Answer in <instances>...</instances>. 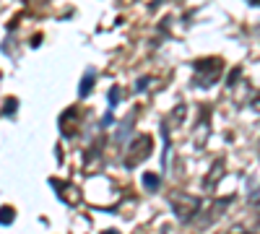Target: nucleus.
Masks as SVG:
<instances>
[{"mask_svg": "<svg viewBox=\"0 0 260 234\" xmlns=\"http://www.w3.org/2000/svg\"><path fill=\"white\" fill-rule=\"evenodd\" d=\"M224 73V60L221 57H201L192 62V86L195 89H211L219 83Z\"/></svg>", "mask_w": 260, "mask_h": 234, "instance_id": "obj_1", "label": "nucleus"}, {"mask_svg": "<svg viewBox=\"0 0 260 234\" xmlns=\"http://www.w3.org/2000/svg\"><path fill=\"white\" fill-rule=\"evenodd\" d=\"M169 208H172V214L180 219V224H192L195 216H198V211L203 208V200L198 195L175 190V193H169Z\"/></svg>", "mask_w": 260, "mask_h": 234, "instance_id": "obj_2", "label": "nucleus"}, {"mask_svg": "<svg viewBox=\"0 0 260 234\" xmlns=\"http://www.w3.org/2000/svg\"><path fill=\"white\" fill-rule=\"evenodd\" d=\"M151 151H154V138L146 136V133L136 136L133 141H130L127 151H125V159H122L125 169H136L141 161H146V159L151 156Z\"/></svg>", "mask_w": 260, "mask_h": 234, "instance_id": "obj_3", "label": "nucleus"}, {"mask_svg": "<svg viewBox=\"0 0 260 234\" xmlns=\"http://www.w3.org/2000/svg\"><path fill=\"white\" fill-rule=\"evenodd\" d=\"M232 203H234V195H226V198H219V200H211V208L198 211V216H203V219L195 221V224H198V229H206V226L216 224V221L224 216V211H226Z\"/></svg>", "mask_w": 260, "mask_h": 234, "instance_id": "obj_4", "label": "nucleus"}, {"mask_svg": "<svg viewBox=\"0 0 260 234\" xmlns=\"http://www.w3.org/2000/svg\"><path fill=\"white\" fill-rule=\"evenodd\" d=\"M211 138V107H201V115H198V122L192 127V143L195 148H203L206 141Z\"/></svg>", "mask_w": 260, "mask_h": 234, "instance_id": "obj_5", "label": "nucleus"}, {"mask_svg": "<svg viewBox=\"0 0 260 234\" xmlns=\"http://www.w3.org/2000/svg\"><path fill=\"white\" fill-rule=\"evenodd\" d=\"M81 122H83V112H78L76 107L65 110V112L60 115V130H62V136L76 138L78 130H81Z\"/></svg>", "mask_w": 260, "mask_h": 234, "instance_id": "obj_6", "label": "nucleus"}, {"mask_svg": "<svg viewBox=\"0 0 260 234\" xmlns=\"http://www.w3.org/2000/svg\"><path fill=\"white\" fill-rule=\"evenodd\" d=\"M224 172H226V161H224V159H216V161H213V166H211V172H208V175H206V180H203V187L208 190V193L219 187V182L224 180Z\"/></svg>", "mask_w": 260, "mask_h": 234, "instance_id": "obj_7", "label": "nucleus"}, {"mask_svg": "<svg viewBox=\"0 0 260 234\" xmlns=\"http://www.w3.org/2000/svg\"><path fill=\"white\" fill-rule=\"evenodd\" d=\"M52 187H57L60 190V200L62 203H68V206H78L81 203V190L76 187V185H68V182H65V185H60V182H52Z\"/></svg>", "mask_w": 260, "mask_h": 234, "instance_id": "obj_8", "label": "nucleus"}, {"mask_svg": "<svg viewBox=\"0 0 260 234\" xmlns=\"http://www.w3.org/2000/svg\"><path fill=\"white\" fill-rule=\"evenodd\" d=\"M94 83H96V73H94V71H86V76L81 78L78 94H81V96H89V94H91V89H94Z\"/></svg>", "mask_w": 260, "mask_h": 234, "instance_id": "obj_9", "label": "nucleus"}, {"mask_svg": "<svg viewBox=\"0 0 260 234\" xmlns=\"http://www.w3.org/2000/svg\"><path fill=\"white\" fill-rule=\"evenodd\" d=\"M159 185H161L159 175H154V172H146V175H143V187L148 190V193H156Z\"/></svg>", "mask_w": 260, "mask_h": 234, "instance_id": "obj_10", "label": "nucleus"}, {"mask_svg": "<svg viewBox=\"0 0 260 234\" xmlns=\"http://www.w3.org/2000/svg\"><path fill=\"white\" fill-rule=\"evenodd\" d=\"M133 122H136V112L127 117V122H122V125L117 127V136H115V138H117V143H122V141L130 136V127H133Z\"/></svg>", "mask_w": 260, "mask_h": 234, "instance_id": "obj_11", "label": "nucleus"}, {"mask_svg": "<svg viewBox=\"0 0 260 234\" xmlns=\"http://www.w3.org/2000/svg\"><path fill=\"white\" fill-rule=\"evenodd\" d=\"M122 96H125V91H122L120 86H112V89H110V110L117 107V104L122 102Z\"/></svg>", "mask_w": 260, "mask_h": 234, "instance_id": "obj_12", "label": "nucleus"}, {"mask_svg": "<svg viewBox=\"0 0 260 234\" xmlns=\"http://www.w3.org/2000/svg\"><path fill=\"white\" fill-rule=\"evenodd\" d=\"M13 214H16V211L11 208V206H3V208H0V224H13Z\"/></svg>", "mask_w": 260, "mask_h": 234, "instance_id": "obj_13", "label": "nucleus"}, {"mask_svg": "<svg viewBox=\"0 0 260 234\" xmlns=\"http://www.w3.org/2000/svg\"><path fill=\"white\" fill-rule=\"evenodd\" d=\"M247 104H250V110H252V112H257V115H260V91H252V96H250V102H247Z\"/></svg>", "mask_w": 260, "mask_h": 234, "instance_id": "obj_14", "label": "nucleus"}, {"mask_svg": "<svg viewBox=\"0 0 260 234\" xmlns=\"http://www.w3.org/2000/svg\"><path fill=\"white\" fill-rule=\"evenodd\" d=\"M151 86V78L148 76H141L138 81H136V91H143V89H148Z\"/></svg>", "mask_w": 260, "mask_h": 234, "instance_id": "obj_15", "label": "nucleus"}, {"mask_svg": "<svg viewBox=\"0 0 260 234\" xmlns=\"http://www.w3.org/2000/svg\"><path fill=\"white\" fill-rule=\"evenodd\" d=\"M252 214H255L252 221H255V226L260 229V200H252Z\"/></svg>", "mask_w": 260, "mask_h": 234, "instance_id": "obj_16", "label": "nucleus"}, {"mask_svg": "<svg viewBox=\"0 0 260 234\" xmlns=\"http://www.w3.org/2000/svg\"><path fill=\"white\" fill-rule=\"evenodd\" d=\"M13 110H16V99H8V102H6V112H3V115H8V117H11V115H13Z\"/></svg>", "mask_w": 260, "mask_h": 234, "instance_id": "obj_17", "label": "nucleus"}, {"mask_svg": "<svg viewBox=\"0 0 260 234\" xmlns=\"http://www.w3.org/2000/svg\"><path fill=\"white\" fill-rule=\"evenodd\" d=\"M112 120H115V117H112V110H110V112H107V115L102 117V127H107V125H112Z\"/></svg>", "mask_w": 260, "mask_h": 234, "instance_id": "obj_18", "label": "nucleus"}, {"mask_svg": "<svg viewBox=\"0 0 260 234\" xmlns=\"http://www.w3.org/2000/svg\"><path fill=\"white\" fill-rule=\"evenodd\" d=\"M250 6H260V0H250Z\"/></svg>", "mask_w": 260, "mask_h": 234, "instance_id": "obj_19", "label": "nucleus"}, {"mask_svg": "<svg viewBox=\"0 0 260 234\" xmlns=\"http://www.w3.org/2000/svg\"><path fill=\"white\" fill-rule=\"evenodd\" d=\"M104 234H117V231H115V229H110V231H104Z\"/></svg>", "mask_w": 260, "mask_h": 234, "instance_id": "obj_20", "label": "nucleus"}, {"mask_svg": "<svg viewBox=\"0 0 260 234\" xmlns=\"http://www.w3.org/2000/svg\"><path fill=\"white\" fill-rule=\"evenodd\" d=\"M257 154H260V141H257Z\"/></svg>", "mask_w": 260, "mask_h": 234, "instance_id": "obj_21", "label": "nucleus"}]
</instances>
